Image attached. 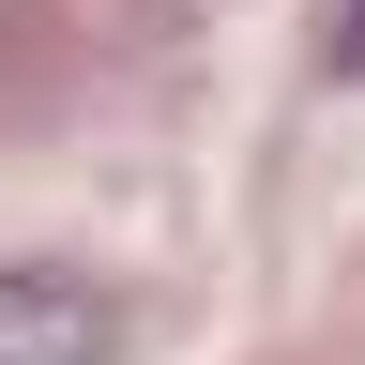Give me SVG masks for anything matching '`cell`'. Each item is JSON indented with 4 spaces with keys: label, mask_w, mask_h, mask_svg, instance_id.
<instances>
[{
    "label": "cell",
    "mask_w": 365,
    "mask_h": 365,
    "mask_svg": "<svg viewBox=\"0 0 365 365\" xmlns=\"http://www.w3.org/2000/svg\"><path fill=\"white\" fill-rule=\"evenodd\" d=\"M335 61H350V76H365V0H335Z\"/></svg>",
    "instance_id": "2"
},
{
    "label": "cell",
    "mask_w": 365,
    "mask_h": 365,
    "mask_svg": "<svg viewBox=\"0 0 365 365\" xmlns=\"http://www.w3.org/2000/svg\"><path fill=\"white\" fill-rule=\"evenodd\" d=\"M107 350V304L76 274H0V365H91Z\"/></svg>",
    "instance_id": "1"
}]
</instances>
